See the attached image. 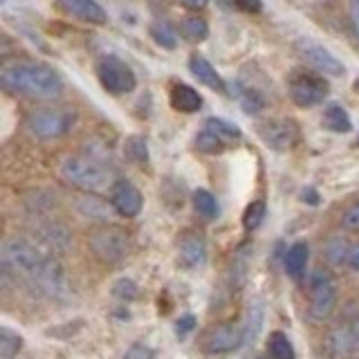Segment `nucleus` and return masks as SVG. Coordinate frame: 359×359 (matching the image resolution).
Masks as SVG:
<instances>
[{
	"label": "nucleus",
	"mask_w": 359,
	"mask_h": 359,
	"mask_svg": "<svg viewBox=\"0 0 359 359\" xmlns=\"http://www.w3.org/2000/svg\"><path fill=\"white\" fill-rule=\"evenodd\" d=\"M0 81L14 95L32 99H54L61 95L63 83L50 65L45 63H11L0 72Z\"/></svg>",
	"instance_id": "f257e3e1"
},
{
	"label": "nucleus",
	"mask_w": 359,
	"mask_h": 359,
	"mask_svg": "<svg viewBox=\"0 0 359 359\" xmlns=\"http://www.w3.org/2000/svg\"><path fill=\"white\" fill-rule=\"evenodd\" d=\"M61 175L72 187L93 191V194L112 187L108 168L93 160V157H83V155H67L61 162Z\"/></svg>",
	"instance_id": "f03ea898"
},
{
	"label": "nucleus",
	"mask_w": 359,
	"mask_h": 359,
	"mask_svg": "<svg viewBox=\"0 0 359 359\" xmlns=\"http://www.w3.org/2000/svg\"><path fill=\"white\" fill-rule=\"evenodd\" d=\"M48 261V256H45L36 245L25 241V238H7L5 245H3V263L5 267L14 269V272L22 274V276H29L34 278L39 274V269L43 267V263Z\"/></svg>",
	"instance_id": "7ed1b4c3"
},
{
	"label": "nucleus",
	"mask_w": 359,
	"mask_h": 359,
	"mask_svg": "<svg viewBox=\"0 0 359 359\" xmlns=\"http://www.w3.org/2000/svg\"><path fill=\"white\" fill-rule=\"evenodd\" d=\"M27 126L39 140H59L74 126V112L63 108H36L29 112Z\"/></svg>",
	"instance_id": "20e7f679"
},
{
	"label": "nucleus",
	"mask_w": 359,
	"mask_h": 359,
	"mask_svg": "<svg viewBox=\"0 0 359 359\" xmlns=\"http://www.w3.org/2000/svg\"><path fill=\"white\" fill-rule=\"evenodd\" d=\"M97 76L99 83L112 95H128L137 86V76L130 70V65H126V61H121L119 56H104V59H99Z\"/></svg>",
	"instance_id": "39448f33"
},
{
	"label": "nucleus",
	"mask_w": 359,
	"mask_h": 359,
	"mask_svg": "<svg viewBox=\"0 0 359 359\" xmlns=\"http://www.w3.org/2000/svg\"><path fill=\"white\" fill-rule=\"evenodd\" d=\"M310 317L323 321L328 319L337 306V285L325 269H314L310 274Z\"/></svg>",
	"instance_id": "423d86ee"
},
{
	"label": "nucleus",
	"mask_w": 359,
	"mask_h": 359,
	"mask_svg": "<svg viewBox=\"0 0 359 359\" xmlns=\"http://www.w3.org/2000/svg\"><path fill=\"white\" fill-rule=\"evenodd\" d=\"M330 86L323 81L319 74L301 72L290 81V97L301 108H312L323 104V99L328 97Z\"/></svg>",
	"instance_id": "0eeeda50"
},
{
	"label": "nucleus",
	"mask_w": 359,
	"mask_h": 359,
	"mask_svg": "<svg viewBox=\"0 0 359 359\" xmlns=\"http://www.w3.org/2000/svg\"><path fill=\"white\" fill-rule=\"evenodd\" d=\"M90 247H93V252L104 263H119L121 258L128 254V238L123 231L115 227H106L93 233Z\"/></svg>",
	"instance_id": "6e6552de"
},
{
	"label": "nucleus",
	"mask_w": 359,
	"mask_h": 359,
	"mask_svg": "<svg viewBox=\"0 0 359 359\" xmlns=\"http://www.w3.org/2000/svg\"><path fill=\"white\" fill-rule=\"evenodd\" d=\"M299 54L303 56V61H306L308 65H312L317 72L330 74V76H344V72H346L344 63L337 59L328 48H323V45L317 41H308V39L301 41Z\"/></svg>",
	"instance_id": "1a4fd4ad"
},
{
	"label": "nucleus",
	"mask_w": 359,
	"mask_h": 359,
	"mask_svg": "<svg viewBox=\"0 0 359 359\" xmlns=\"http://www.w3.org/2000/svg\"><path fill=\"white\" fill-rule=\"evenodd\" d=\"M110 205L119 216L135 218V216H140V211L144 207V198L140 194V189L133 182H128V180H117V182L110 187Z\"/></svg>",
	"instance_id": "9d476101"
},
{
	"label": "nucleus",
	"mask_w": 359,
	"mask_h": 359,
	"mask_svg": "<svg viewBox=\"0 0 359 359\" xmlns=\"http://www.w3.org/2000/svg\"><path fill=\"white\" fill-rule=\"evenodd\" d=\"M258 135L261 140L272 146L276 151H287L294 146L297 137H299V130L292 121L287 119H267L265 123L258 126Z\"/></svg>",
	"instance_id": "9b49d317"
},
{
	"label": "nucleus",
	"mask_w": 359,
	"mask_h": 359,
	"mask_svg": "<svg viewBox=\"0 0 359 359\" xmlns=\"http://www.w3.org/2000/svg\"><path fill=\"white\" fill-rule=\"evenodd\" d=\"M32 280L43 292H48L50 297L61 299L67 294V278H65L63 267L59 265V261H54V258H50V256H48V261L43 263V267L39 269V274Z\"/></svg>",
	"instance_id": "f8f14e48"
},
{
	"label": "nucleus",
	"mask_w": 359,
	"mask_h": 359,
	"mask_svg": "<svg viewBox=\"0 0 359 359\" xmlns=\"http://www.w3.org/2000/svg\"><path fill=\"white\" fill-rule=\"evenodd\" d=\"M241 346H245V334H243V325H236V323L218 325L207 339V351L216 355L231 353Z\"/></svg>",
	"instance_id": "ddd939ff"
},
{
	"label": "nucleus",
	"mask_w": 359,
	"mask_h": 359,
	"mask_svg": "<svg viewBox=\"0 0 359 359\" xmlns=\"http://www.w3.org/2000/svg\"><path fill=\"white\" fill-rule=\"evenodd\" d=\"M177 261L187 269H198L207 263V245L200 236H184L177 247Z\"/></svg>",
	"instance_id": "4468645a"
},
{
	"label": "nucleus",
	"mask_w": 359,
	"mask_h": 359,
	"mask_svg": "<svg viewBox=\"0 0 359 359\" xmlns=\"http://www.w3.org/2000/svg\"><path fill=\"white\" fill-rule=\"evenodd\" d=\"M59 3L65 11H70L72 16L90 22V25H106L108 20L104 7L97 0H59Z\"/></svg>",
	"instance_id": "2eb2a0df"
},
{
	"label": "nucleus",
	"mask_w": 359,
	"mask_h": 359,
	"mask_svg": "<svg viewBox=\"0 0 359 359\" xmlns=\"http://www.w3.org/2000/svg\"><path fill=\"white\" fill-rule=\"evenodd\" d=\"M265 328V303L263 299H254L250 303L245 314V323H243V334H245V346L254 344L258 337H261Z\"/></svg>",
	"instance_id": "dca6fc26"
},
{
	"label": "nucleus",
	"mask_w": 359,
	"mask_h": 359,
	"mask_svg": "<svg viewBox=\"0 0 359 359\" xmlns=\"http://www.w3.org/2000/svg\"><path fill=\"white\" fill-rule=\"evenodd\" d=\"M189 70L194 74L200 83H205L207 88H213V90H224V81L222 76L216 72V67H213L205 56L200 54H191L189 59Z\"/></svg>",
	"instance_id": "f3484780"
},
{
	"label": "nucleus",
	"mask_w": 359,
	"mask_h": 359,
	"mask_svg": "<svg viewBox=\"0 0 359 359\" xmlns=\"http://www.w3.org/2000/svg\"><path fill=\"white\" fill-rule=\"evenodd\" d=\"M171 106L180 112L191 115V112H198L202 108V97H200L198 90H194L191 86L175 83L171 88Z\"/></svg>",
	"instance_id": "a211bd4d"
},
{
	"label": "nucleus",
	"mask_w": 359,
	"mask_h": 359,
	"mask_svg": "<svg viewBox=\"0 0 359 359\" xmlns=\"http://www.w3.org/2000/svg\"><path fill=\"white\" fill-rule=\"evenodd\" d=\"M308 258H310V247H308V243H294L287 250V254H285V272L292 278H299L303 272H306Z\"/></svg>",
	"instance_id": "6ab92c4d"
},
{
	"label": "nucleus",
	"mask_w": 359,
	"mask_h": 359,
	"mask_svg": "<svg viewBox=\"0 0 359 359\" xmlns=\"http://www.w3.org/2000/svg\"><path fill=\"white\" fill-rule=\"evenodd\" d=\"M267 351H269V357H274V359H297V351H294V346H292V341L287 339V334L278 330L269 334Z\"/></svg>",
	"instance_id": "aec40b11"
},
{
	"label": "nucleus",
	"mask_w": 359,
	"mask_h": 359,
	"mask_svg": "<svg viewBox=\"0 0 359 359\" xmlns=\"http://www.w3.org/2000/svg\"><path fill=\"white\" fill-rule=\"evenodd\" d=\"M180 34H182V36L191 43H202L209 36V25H207L205 18L189 16L182 20V25H180Z\"/></svg>",
	"instance_id": "412c9836"
},
{
	"label": "nucleus",
	"mask_w": 359,
	"mask_h": 359,
	"mask_svg": "<svg viewBox=\"0 0 359 359\" xmlns=\"http://www.w3.org/2000/svg\"><path fill=\"white\" fill-rule=\"evenodd\" d=\"M194 207L202 218L213 220L218 216V200L213 198L211 191L207 189H196L194 191Z\"/></svg>",
	"instance_id": "4be33fe9"
},
{
	"label": "nucleus",
	"mask_w": 359,
	"mask_h": 359,
	"mask_svg": "<svg viewBox=\"0 0 359 359\" xmlns=\"http://www.w3.org/2000/svg\"><path fill=\"white\" fill-rule=\"evenodd\" d=\"M351 250L353 247L348 245L346 238H341V236H334V238L328 241V245H325V256H328V261L332 265H346L348 258H351Z\"/></svg>",
	"instance_id": "5701e85b"
},
{
	"label": "nucleus",
	"mask_w": 359,
	"mask_h": 359,
	"mask_svg": "<svg viewBox=\"0 0 359 359\" xmlns=\"http://www.w3.org/2000/svg\"><path fill=\"white\" fill-rule=\"evenodd\" d=\"M224 142L222 137H218L216 133L213 130H209V128H205V130H200L198 135H196V146H198V151L200 153H205V155H218V153H222L224 151Z\"/></svg>",
	"instance_id": "b1692460"
},
{
	"label": "nucleus",
	"mask_w": 359,
	"mask_h": 359,
	"mask_svg": "<svg viewBox=\"0 0 359 359\" xmlns=\"http://www.w3.org/2000/svg\"><path fill=\"white\" fill-rule=\"evenodd\" d=\"M325 126L334 133H348L353 128V121L348 117V112L341 106H328L325 108Z\"/></svg>",
	"instance_id": "393cba45"
},
{
	"label": "nucleus",
	"mask_w": 359,
	"mask_h": 359,
	"mask_svg": "<svg viewBox=\"0 0 359 359\" xmlns=\"http://www.w3.org/2000/svg\"><path fill=\"white\" fill-rule=\"evenodd\" d=\"M205 128L213 130V133H216L218 137H222L224 142H238V140H241V135H243L238 126H233L231 121L222 119V117H211V119H207Z\"/></svg>",
	"instance_id": "a878e982"
},
{
	"label": "nucleus",
	"mask_w": 359,
	"mask_h": 359,
	"mask_svg": "<svg viewBox=\"0 0 359 359\" xmlns=\"http://www.w3.org/2000/svg\"><path fill=\"white\" fill-rule=\"evenodd\" d=\"M20 351H22V337L9 328L0 330V357L14 359Z\"/></svg>",
	"instance_id": "bb28decb"
},
{
	"label": "nucleus",
	"mask_w": 359,
	"mask_h": 359,
	"mask_svg": "<svg viewBox=\"0 0 359 359\" xmlns=\"http://www.w3.org/2000/svg\"><path fill=\"white\" fill-rule=\"evenodd\" d=\"M123 151H126V157L133 162H149V146H146V140L140 137V135H133V137H128L126 146H123Z\"/></svg>",
	"instance_id": "cd10ccee"
},
{
	"label": "nucleus",
	"mask_w": 359,
	"mask_h": 359,
	"mask_svg": "<svg viewBox=\"0 0 359 359\" xmlns=\"http://www.w3.org/2000/svg\"><path fill=\"white\" fill-rule=\"evenodd\" d=\"M265 218V202L263 200H254L252 205H247L243 213V224L247 231H254L256 227H261V222Z\"/></svg>",
	"instance_id": "c85d7f7f"
},
{
	"label": "nucleus",
	"mask_w": 359,
	"mask_h": 359,
	"mask_svg": "<svg viewBox=\"0 0 359 359\" xmlns=\"http://www.w3.org/2000/svg\"><path fill=\"white\" fill-rule=\"evenodd\" d=\"M151 36L157 45H162L166 50H175V45H177L175 32L168 27L166 22H155V25H151Z\"/></svg>",
	"instance_id": "c756f323"
},
{
	"label": "nucleus",
	"mask_w": 359,
	"mask_h": 359,
	"mask_svg": "<svg viewBox=\"0 0 359 359\" xmlns=\"http://www.w3.org/2000/svg\"><path fill=\"white\" fill-rule=\"evenodd\" d=\"M43 241L48 243L50 247H59V250H65L67 241H70V236H67V229L61 227V224H50V227L43 229Z\"/></svg>",
	"instance_id": "7c9ffc66"
},
{
	"label": "nucleus",
	"mask_w": 359,
	"mask_h": 359,
	"mask_svg": "<svg viewBox=\"0 0 359 359\" xmlns=\"http://www.w3.org/2000/svg\"><path fill=\"white\" fill-rule=\"evenodd\" d=\"M137 292H140L137 285H135L130 278H119L115 283V287H112V294L121 301H133L135 297H137Z\"/></svg>",
	"instance_id": "2f4dec72"
},
{
	"label": "nucleus",
	"mask_w": 359,
	"mask_h": 359,
	"mask_svg": "<svg viewBox=\"0 0 359 359\" xmlns=\"http://www.w3.org/2000/svg\"><path fill=\"white\" fill-rule=\"evenodd\" d=\"M241 106H243L245 112L256 115V112L263 108V99L258 97L254 90H243V93H241Z\"/></svg>",
	"instance_id": "473e14b6"
},
{
	"label": "nucleus",
	"mask_w": 359,
	"mask_h": 359,
	"mask_svg": "<svg viewBox=\"0 0 359 359\" xmlns=\"http://www.w3.org/2000/svg\"><path fill=\"white\" fill-rule=\"evenodd\" d=\"M123 359H155V353L151 351L149 346L144 344H135L128 348V353L123 355Z\"/></svg>",
	"instance_id": "72a5a7b5"
},
{
	"label": "nucleus",
	"mask_w": 359,
	"mask_h": 359,
	"mask_svg": "<svg viewBox=\"0 0 359 359\" xmlns=\"http://www.w3.org/2000/svg\"><path fill=\"white\" fill-rule=\"evenodd\" d=\"M231 3L238 11H245V14H261L263 11L261 0H231Z\"/></svg>",
	"instance_id": "f704fd0d"
},
{
	"label": "nucleus",
	"mask_w": 359,
	"mask_h": 359,
	"mask_svg": "<svg viewBox=\"0 0 359 359\" xmlns=\"http://www.w3.org/2000/svg\"><path fill=\"white\" fill-rule=\"evenodd\" d=\"M344 227L351 229V231H359V202L346 209V213H344Z\"/></svg>",
	"instance_id": "c9c22d12"
},
{
	"label": "nucleus",
	"mask_w": 359,
	"mask_h": 359,
	"mask_svg": "<svg viewBox=\"0 0 359 359\" xmlns=\"http://www.w3.org/2000/svg\"><path fill=\"white\" fill-rule=\"evenodd\" d=\"M348 11H351V22H353L355 36L359 41V0H348Z\"/></svg>",
	"instance_id": "e433bc0d"
},
{
	"label": "nucleus",
	"mask_w": 359,
	"mask_h": 359,
	"mask_svg": "<svg viewBox=\"0 0 359 359\" xmlns=\"http://www.w3.org/2000/svg\"><path fill=\"white\" fill-rule=\"evenodd\" d=\"M194 323H196V319L191 317V314H187V317H182V319L177 321V332H180V334L189 332L191 328H194Z\"/></svg>",
	"instance_id": "4c0bfd02"
},
{
	"label": "nucleus",
	"mask_w": 359,
	"mask_h": 359,
	"mask_svg": "<svg viewBox=\"0 0 359 359\" xmlns=\"http://www.w3.org/2000/svg\"><path fill=\"white\" fill-rule=\"evenodd\" d=\"M348 267L355 269V272H359V243L351 250V258H348Z\"/></svg>",
	"instance_id": "58836bf2"
},
{
	"label": "nucleus",
	"mask_w": 359,
	"mask_h": 359,
	"mask_svg": "<svg viewBox=\"0 0 359 359\" xmlns=\"http://www.w3.org/2000/svg\"><path fill=\"white\" fill-rule=\"evenodd\" d=\"M301 200H303V202H310V205H317V202H319V196H317V191H314V189H303Z\"/></svg>",
	"instance_id": "ea45409f"
},
{
	"label": "nucleus",
	"mask_w": 359,
	"mask_h": 359,
	"mask_svg": "<svg viewBox=\"0 0 359 359\" xmlns=\"http://www.w3.org/2000/svg\"><path fill=\"white\" fill-rule=\"evenodd\" d=\"M180 3H182L184 7H189V9H205L207 7V3L209 0H180Z\"/></svg>",
	"instance_id": "a19ab883"
},
{
	"label": "nucleus",
	"mask_w": 359,
	"mask_h": 359,
	"mask_svg": "<svg viewBox=\"0 0 359 359\" xmlns=\"http://www.w3.org/2000/svg\"><path fill=\"white\" fill-rule=\"evenodd\" d=\"M351 344H353V353H357L359 351V321L351 328Z\"/></svg>",
	"instance_id": "79ce46f5"
},
{
	"label": "nucleus",
	"mask_w": 359,
	"mask_h": 359,
	"mask_svg": "<svg viewBox=\"0 0 359 359\" xmlns=\"http://www.w3.org/2000/svg\"><path fill=\"white\" fill-rule=\"evenodd\" d=\"M353 88H355V93H359V76L355 79V86Z\"/></svg>",
	"instance_id": "37998d69"
},
{
	"label": "nucleus",
	"mask_w": 359,
	"mask_h": 359,
	"mask_svg": "<svg viewBox=\"0 0 359 359\" xmlns=\"http://www.w3.org/2000/svg\"><path fill=\"white\" fill-rule=\"evenodd\" d=\"M256 359H269V357H256ZM274 359V357H272Z\"/></svg>",
	"instance_id": "c03bdc74"
},
{
	"label": "nucleus",
	"mask_w": 359,
	"mask_h": 359,
	"mask_svg": "<svg viewBox=\"0 0 359 359\" xmlns=\"http://www.w3.org/2000/svg\"><path fill=\"white\" fill-rule=\"evenodd\" d=\"M357 146H359V140H357Z\"/></svg>",
	"instance_id": "a18cd8bd"
}]
</instances>
